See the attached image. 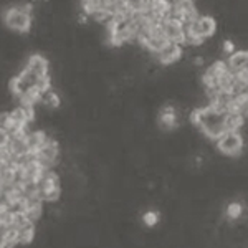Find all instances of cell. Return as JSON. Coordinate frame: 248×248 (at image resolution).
Listing matches in <instances>:
<instances>
[{"label":"cell","mask_w":248,"mask_h":248,"mask_svg":"<svg viewBox=\"0 0 248 248\" xmlns=\"http://www.w3.org/2000/svg\"><path fill=\"white\" fill-rule=\"evenodd\" d=\"M223 116H225V113H220L215 108L207 105L205 108L195 109L190 114V121L209 139L217 141L220 136L225 133V129H223Z\"/></svg>","instance_id":"1"},{"label":"cell","mask_w":248,"mask_h":248,"mask_svg":"<svg viewBox=\"0 0 248 248\" xmlns=\"http://www.w3.org/2000/svg\"><path fill=\"white\" fill-rule=\"evenodd\" d=\"M3 23L7 29L18 33H27L31 29V14L25 12L20 5L9 7L3 14Z\"/></svg>","instance_id":"2"},{"label":"cell","mask_w":248,"mask_h":248,"mask_svg":"<svg viewBox=\"0 0 248 248\" xmlns=\"http://www.w3.org/2000/svg\"><path fill=\"white\" fill-rule=\"evenodd\" d=\"M184 29H186L187 33L205 40L215 35V31H217V22H215V18L210 17V15H199L194 22L186 25Z\"/></svg>","instance_id":"3"},{"label":"cell","mask_w":248,"mask_h":248,"mask_svg":"<svg viewBox=\"0 0 248 248\" xmlns=\"http://www.w3.org/2000/svg\"><path fill=\"white\" fill-rule=\"evenodd\" d=\"M58 155H60L58 142L55 141V139L48 138L46 142L43 144V146L40 147L38 153L35 154V157H37V162L40 164V166H42V169L51 170V169H53V166L58 161Z\"/></svg>","instance_id":"4"},{"label":"cell","mask_w":248,"mask_h":248,"mask_svg":"<svg viewBox=\"0 0 248 248\" xmlns=\"http://www.w3.org/2000/svg\"><path fill=\"white\" fill-rule=\"evenodd\" d=\"M217 149L223 155L237 157L243 149V138L238 133H223L217 139Z\"/></svg>","instance_id":"5"},{"label":"cell","mask_w":248,"mask_h":248,"mask_svg":"<svg viewBox=\"0 0 248 248\" xmlns=\"http://www.w3.org/2000/svg\"><path fill=\"white\" fill-rule=\"evenodd\" d=\"M162 33L164 38L175 45H182L184 43V35H186V29L184 23L177 18H167L166 22H162Z\"/></svg>","instance_id":"6"},{"label":"cell","mask_w":248,"mask_h":248,"mask_svg":"<svg viewBox=\"0 0 248 248\" xmlns=\"http://www.w3.org/2000/svg\"><path fill=\"white\" fill-rule=\"evenodd\" d=\"M25 70H29L30 73H33L37 78H42V77H48L50 65H48V60L45 57L35 53V55H31L29 60H27Z\"/></svg>","instance_id":"7"},{"label":"cell","mask_w":248,"mask_h":248,"mask_svg":"<svg viewBox=\"0 0 248 248\" xmlns=\"http://www.w3.org/2000/svg\"><path fill=\"white\" fill-rule=\"evenodd\" d=\"M155 57H157L159 63H162V65H172V63L181 60L182 48H181V45H175V43L167 42L166 46H164L159 53H155Z\"/></svg>","instance_id":"8"},{"label":"cell","mask_w":248,"mask_h":248,"mask_svg":"<svg viewBox=\"0 0 248 248\" xmlns=\"http://www.w3.org/2000/svg\"><path fill=\"white\" fill-rule=\"evenodd\" d=\"M248 66V51L247 50H238L233 51V53L229 57V62H227V68L229 71H232L233 75H238L242 71H245Z\"/></svg>","instance_id":"9"},{"label":"cell","mask_w":248,"mask_h":248,"mask_svg":"<svg viewBox=\"0 0 248 248\" xmlns=\"http://www.w3.org/2000/svg\"><path fill=\"white\" fill-rule=\"evenodd\" d=\"M48 136L45 131L37 129V131H31L30 134H27V147H29V153L31 154H37L40 151V147L46 142Z\"/></svg>","instance_id":"10"},{"label":"cell","mask_w":248,"mask_h":248,"mask_svg":"<svg viewBox=\"0 0 248 248\" xmlns=\"http://www.w3.org/2000/svg\"><path fill=\"white\" fill-rule=\"evenodd\" d=\"M159 126L164 131H170L177 126V114H175L174 108L167 106L161 111V114H159Z\"/></svg>","instance_id":"11"},{"label":"cell","mask_w":248,"mask_h":248,"mask_svg":"<svg viewBox=\"0 0 248 248\" xmlns=\"http://www.w3.org/2000/svg\"><path fill=\"white\" fill-rule=\"evenodd\" d=\"M245 123V116L237 113H225L223 116V129L225 133H238V129Z\"/></svg>","instance_id":"12"},{"label":"cell","mask_w":248,"mask_h":248,"mask_svg":"<svg viewBox=\"0 0 248 248\" xmlns=\"http://www.w3.org/2000/svg\"><path fill=\"white\" fill-rule=\"evenodd\" d=\"M17 238H18V245H30L35 238V223L29 222L22 229H18Z\"/></svg>","instance_id":"13"},{"label":"cell","mask_w":248,"mask_h":248,"mask_svg":"<svg viewBox=\"0 0 248 248\" xmlns=\"http://www.w3.org/2000/svg\"><path fill=\"white\" fill-rule=\"evenodd\" d=\"M166 43H167V40L164 38V37H157V35H149L144 42L141 43V45L146 48V50H149V51H153V53H159V51L162 50L164 46H166Z\"/></svg>","instance_id":"14"},{"label":"cell","mask_w":248,"mask_h":248,"mask_svg":"<svg viewBox=\"0 0 248 248\" xmlns=\"http://www.w3.org/2000/svg\"><path fill=\"white\" fill-rule=\"evenodd\" d=\"M25 215H27V218H29L31 223L38 222V220L43 217V202L29 203V205H27V209H25Z\"/></svg>","instance_id":"15"},{"label":"cell","mask_w":248,"mask_h":248,"mask_svg":"<svg viewBox=\"0 0 248 248\" xmlns=\"http://www.w3.org/2000/svg\"><path fill=\"white\" fill-rule=\"evenodd\" d=\"M233 81H235V75L232 73V71L227 70L225 73H223L222 77H220V78L217 79V88H218V91H229V93H230Z\"/></svg>","instance_id":"16"},{"label":"cell","mask_w":248,"mask_h":248,"mask_svg":"<svg viewBox=\"0 0 248 248\" xmlns=\"http://www.w3.org/2000/svg\"><path fill=\"white\" fill-rule=\"evenodd\" d=\"M60 195H62V189L60 187H51V189L40 192V197H42L43 202H57L60 201Z\"/></svg>","instance_id":"17"},{"label":"cell","mask_w":248,"mask_h":248,"mask_svg":"<svg viewBox=\"0 0 248 248\" xmlns=\"http://www.w3.org/2000/svg\"><path fill=\"white\" fill-rule=\"evenodd\" d=\"M30 220L27 218V215H25V212H12V229H15V230H18V229H22L23 225H27Z\"/></svg>","instance_id":"18"},{"label":"cell","mask_w":248,"mask_h":248,"mask_svg":"<svg viewBox=\"0 0 248 248\" xmlns=\"http://www.w3.org/2000/svg\"><path fill=\"white\" fill-rule=\"evenodd\" d=\"M242 214H243V207H242V203H238V202L229 203V207H227V210H225V215L230 220H238L242 217Z\"/></svg>","instance_id":"19"},{"label":"cell","mask_w":248,"mask_h":248,"mask_svg":"<svg viewBox=\"0 0 248 248\" xmlns=\"http://www.w3.org/2000/svg\"><path fill=\"white\" fill-rule=\"evenodd\" d=\"M90 17L94 20V23H108L111 18H113V14L105 9H96Z\"/></svg>","instance_id":"20"},{"label":"cell","mask_w":248,"mask_h":248,"mask_svg":"<svg viewBox=\"0 0 248 248\" xmlns=\"http://www.w3.org/2000/svg\"><path fill=\"white\" fill-rule=\"evenodd\" d=\"M42 99L45 101L46 106L50 108H60V96L55 93V91H46V93L42 94Z\"/></svg>","instance_id":"21"},{"label":"cell","mask_w":248,"mask_h":248,"mask_svg":"<svg viewBox=\"0 0 248 248\" xmlns=\"http://www.w3.org/2000/svg\"><path fill=\"white\" fill-rule=\"evenodd\" d=\"M142 222L146 227H155L159 222V214L154 210H147L146 214L142 215Z\"/></svg>","instance_id":"22"},{"label":"cell","mask_w":248,"mask_h":248,"mask_svg":"<svg viewBox=\"0 0 248 248\" xmlns=\"http://www.w3.org/2000/svg\"><path fill=\"white\" fill-rule=\"evenodd\" d=\"M159 3V0H139V12H153L155 5Z\"/></svg>","instance_id":"23"},{"label":"cell","mask_w":248,"mask_h":248,"mask_svg":"<svg viewBox=\"0 0 248 248\" xmlns=\"http://www.w3.org/2000/svg\"><path fill=\"white\" fill-rule=\"evenodd\" d=\"M9 141H10V134L7 133L5 129H2V127H0V149H2V147H7Z\"/></svg>","instance_id":"24"},{"label":"cell","mask_w":248,"mask_h":248,"mask_svg":"<svg viewBox=\"0 0 248 248\" xmlns=\"http://www.w3.org/2000/svg\"><path fill=\"white\" fill-rule=\"evenodd\" d=\"M9 123H10V114L7 113H0V127L2 129H7V126H9Z\"/></svg>","instance_id":"25"},{"label":"cell","mask_w":248,"mask_h":248,"mask_svg":"<svg viewBox=\"0 0 248 248\" xmlns=\"http://www.w3.org/2000/svg\"><path fill=\"white\" fill-rule=\"evenodd\" d=\"M235 51V45H233V42H230V40H225L223 42V53H227V55H232Z\"/></svg>","instance_id":"26"},{"label":"cell","mask_w":248,"mask_h":248,"mask_svg":"<svg viewBox=\"0 0 248 248\" xmlns=\"http://www.w3.org/2000/svg\"><path fill=\"white\" fill-rule=\"evenodd\" d=\"M194 62H195V65H197V66L203 65V58H202V57H197V58L194 60Z\"/></svg>","instance_id":"27"},{"label":"cell","mask_w":248,"mask_h":248,"mask_svg":"<svg viewBox=\"0 0 248 248\" xmlns=\"http://www.w3.org/2000/svg\"><path fill=\"white\" fill-rule=\"evenodd\" d=\"M79 2H81V7H83V5H86V3L90 2V0H79Z\"/></svg>","instance_id":"28"},{"label":"cell","mask_w":248,"mask_h":248,"mask_svg":"<svg viewBox=\"0 0 248 248\" xmlns=\"http://www.w3.org/2000/svg\"><path fill=\"white\" fill-rule=\"evenodd\" d=\"M0 248H3V247H2V245H0Z\"/></svg>","instance_id":"29"}]
</instances>
